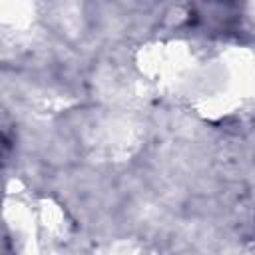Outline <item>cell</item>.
Returning a JSON list of instances; mask_svg holds the SVG:
<instances>
[{"instance_id":"obj_1","label":"cell","mask_w":255,"mask_h":255,"mask_svg":"<svg viewBox=\"0 0 255 255\" xmlns=\"http://www.w3.org/2000/svg\"><path fill=\"white\" fill-rule=\"evenodd\" d=\"M197 16L219 30H227L237 20V0H201Z\"/></svg>"}]
</instances>
